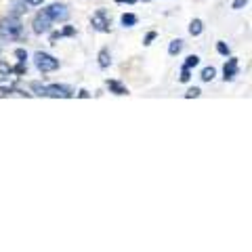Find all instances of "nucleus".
<instances>
[{
  "mask_svg": "<svg viewBox=\"0 0 252 252\" xmlns=\"http://www.w3.org/2000/svg\"><path fill=\"white\" fill-rule=\"evenodd\" d=\"M107 89L112 91V93H116V94H128V89H126V86H122L120 82H116V80H109V82H107Z\"/></svg>",
  "mask_w": 252,
  "mask_h": 252,
  "instance_id": "obj_10",
  "label": "nucleus"
},
{
  "mask_svg": "<svg viewBox=\"0 0 252 252\" xmlns=\"http://www.w3.org/2000/svg\"><path fill=\"white\" fill-rule=\"evenodd\" d=\"M246 2H248V0H235V2H233V9H235V11H240L242 6H246Z\"/></svg>",
  "mask_w": 252,
  "mask_h": 252,
  "instance_id": "obj_23",
  "label": "nucleus"
},
{
  "mask_svg": "<svg viewBox=\"0 0 252 252\" xmlns=\"http://www.w3.org/2000/svg\"><path fill=\"white\" fill-rule=\"evenodd\" d=\"M200 63V57L198 55H189V57L185 59V63H183V67H187V69H191V67H195Z\"/></svg>",
  "mask_w": 252,
  "mask_h": 252,
  "instance_id": "obj_15",
  "label": "nucleus"
},
{
  "mask_svg": "<svg viewBox=\"0 0 252 252\" xmlns=\"http://www.w3.org/2000/svg\"><path fill=\"white\" fill-rule=\"evenodd\" d=\"M28 2H26V0H13V2H11V13L9 15H13V17H19V15H23V13H26L28 11V6H26Z\"/></svg>",
  "mask_w": 252,
  "mask_h": 252,
  "instance_id": "obj_9",
  "label": "nucleus"
},
{
  "mask_svg": "<svg viewBox=\"0 0 252 252\" xmlns=\"http://www.w3.org/2000/svg\"><path fill=\"white\" fill-rule=\"evenodd\" d=\"M202 30H204V26H202L200 19H193L191 23H189V34H191V36H200Z\"/></svg>",
  "mask_w": 252,
  "mask_h": 252,
  "instance_id": "obj_13",
  "label": "nucleus"
},
{
  "mask_svg": "<svg viewBox=\"0 0 252 252\" xmlns=\"http://www.w3.org/2000/svg\"><path fill=\"white\" fill-rule=\"evenodd\" d=\"M181 49H183V40H172L170 46H168V53L170 55H179Z\"/></svg>",
  "mask_w": 252,
  "mask_h": 252,
  "instance_id": "obj_16",
  "label": "nucleus"
},
{
  "mask_svg": "<svg viewBox=\"0 0 252 252\" xmlns=\"http://www.w3.org/2000/svg\"><path fill=\"white\" fill-rule=\"evenodd\" d=\"M61 34H63V36H74V34H76V30H74V28H65V30L61 32Z\"/></svg>",
  "mask_w": 252,
  "mask_h": 252,
  "instance_id": "obj_24",
  "label": "nucleus"
},
{
  "mask_svg": "<svg viewBox=\"0 0 252 252\" xmlns=\"http://www.w3.org/2000/svg\"><path fill=\"white\" fill-rule=\"evenodd\" d=\"M156 36H158V34H156V32H149V34L145 36V40H143V44H145V46H149V44H152V42L156 40Z\"/></svg>",
  "mask_w": 252,
  "mask_h": 252,
  "instance_id": "obj_21",
  "label": "nucleus"
},
{
  "mask_svg": "<svg viewBox=\"0 0 252 252\" xmlns=\"http://www.w3.org/2000/svg\"><path fill=\"white\" fill-rule=\"evenodd\" d=\"M116 2H128V4H132V2H137V0H116Z\"/></svg>",
  "mask_w": 252,
  "mask_h": 252,
  "instance_id": "obj_26",
  "label": "nucleus"
},
{
  "mask_svg": "<svg viewBox=\"0 0 252 252\" xmlns=\"http://www.w3.org/2000/svg\"><path fill=\"white\" fill-rule=\"evenodd\" d=\"M217 51H219L220 55H225V57H227V55L231 53V51H229V46H227L225 42H219V44H217Z\"/></svg>",
  "mask_w": 252,
  "mask_h": 252,
  "instance_id": "obj_18",
  "label": "nucleus"
},
{
  "mask_svg": "<svg viewBox=\"0 0 252 252\" xmlns=\"http://www.w3.org/2000/svg\"><path fill=\"white\" fill-rule=\"evenodd\" d=\"M15 57H17L19 61H23V63H26V61H28V53L23 51V49H17V51H15Z\"/></svg>",
  "mask_w": 252,
  "mask_h": 252,
  "instance_id": "obj_19",
  "label": "nucleus"
},
{
  "mask_svg": "<svg viewBox=\"0 0 252 252\" xmlns=\"http://www.w3.org/2000/svg\"><path fill=\"white\" fill-rule=\"evenodd\" d=\"M185 97H187V99H191V97H200V89H198V86H193V89H189Z\"/></svg>",
  "mask_w": 252,
  "mask_h": 252,
  "instance_id": "obj_20",
  "label": "nucleus"
},
{
  "mask_svg": "<svg viewBox=\"0 0 252 252\" xmlns=\"http://www.w3.org/2000/svg\"><path fill=\"white\" fill-rule=\"evenodd\" d=\"M238 72H240V63H238V59L235 57H231L229 61L225 63V67H223V78H225V82H231L235 76H238Z\"/></svg>",
  "mask_w": 252,
  "mask_h": 252,
  "instance_id": "obj_8",
  "label": "nucleus"
},
{
  "mask_svg": "<svg viewBox=\"0 0 252 252\" xmlns=\"http://www.w3.org/2000/svg\"><path fill=\"white\" fill-rule=\"evenodd\" d=\"M143 2H149V0H143Z\"/></svg>",
  "mask_w": 252,
  "mask_h": 252,
  "instance_id": "obj_27",
  "label": "nucleus"
},
{
  "mask_svg": "<svg viewBox=\"0 0 252 252\" xmlns=\"http://www.w3.org/2000/svg\"><path fill=\"white\" fill-rule=\"evenodd\" d=\"M44 13L51 17V21L55 23V21H67V17H69V11H67V6L63 4V2H53V4H49L44 9Z\"/></svg>",
  "mask_w": 252,
  "mask_h": 252,
  "instance_id": "obj_6",
  "label": "nucleus"
},
{
  "mask_svg": "<svg viewBox=\"0 0 252 252\" xmlns=\"http://www.w3.org/2000/svg\"><path fill=\"white\" fill-rule=\"evenodd\" d=\"M26 2H28V4H32V6H38V4H42L44 0H26Z\"/></svg>",
  "mask_w": 252,
  "mask_h": 252,
  "instance_id": "obj_25",
  "label": "nucleus"
},
{
  "mask_svg": "<svg viewBox=\"0 0 252 252\" xmlns=\"http://www.w3.org/2000/svg\"><path fill=\"white\" fill-rule=\"evenodd\" d=\"M189 78H191V74H189V69L183 67V72H181V82H189Z\"/></svg>",
  "mask_w": 252,
  "mask_h": 252,
  "instance_id": "obj_22",
  "label": "nucleus"
},
{
  "mask_svg": "<svg viewBox=\"0 0 252 252\" xmlns=\"http://www.w3.org/2000/svg\"><path fill=\"white\" fill-rule=\"evenodd\" d=\"M34 63H36L38 72H42V74L55 72V69L59 67V59H55L53 55H49V53H42V51H38V53L34 55Z\"/></svg>",
  "mask_w": 252,
  "mask_h": 252,
  "instance_id": "obj_3",
  "label": "nucleus"
},
{
  "mask_svg": "<svg viewBox=\"0 0 252 252\" xmlns=\"http://www.w3.org/2000/svg\"><path fill=\"white\" fill-rule=\"evenodd\" d=\"M91 26H93V30H97V32H109V28H112V19H109V15H107V11H97L91 17Z\"/></svg>",
  "mask_w": 252,
  "mask_h": 252,
  "instance_id": "obj_7",
  "label": "nucleus"
},
{
  "mask_svg": "<svg viewBox=\"0 0 252 252\" xmlns=\"http://www.w3.org/2000/svg\"><path fill=\"white\" fill-rule=\"evenodd\" d=\"M215 76H217V69H215V67H204V69H202V80H204V82H210Z\"/></svg>",
  "mask_w": 252,
  "mask_h": 252,
  "instance_id": "obj_14",
  "label": "nucleus"
},
{
  "mask_svg": "<svg viewBox=\"0 0 252 252\" xmlns=\"http://www.w3.org/2000/svg\"><path fill=\"white\" fill-rule=\"evenodd\" d=\"M30 89H32V91H36L38 97H44V91H46V86H44V84H40V82H32V84H30Z\"/></svg>",
  "mask_w": 252,
  "mask_h": 252,
  "instance_id": "obj_17",
  "label": "nucleus"
},
{
  "mask_svg": "<svg viewBox=\"0 0 252 252\" xmlns=\"http://www.w3.org/2000/svg\"><path fill=\"white\" fill-rule=\"evenodd\" d=\"M26 36V30H23V23L19 17H9L0 19V38L2 40H9V42H15V40H23Z\"/></svg>",
  "mask_w": 252,
  "mask_h": 252,
  "instance_id": "obj_1",
  "label": "nucleus"
},
{
  "mask_svg": "<svg viewBox=\"0 0 252 252\" xmlns=\"http://www.w3.org/2000/svg\"><path fill=\"white\" fill-rule=\"evenodd\" d=\"M109 65H112V57H109V53L103 49V51L99 53V67L105 69V67H109Z\"/></svg>",
  "mask_w": 252,
  "mask_h": 252,
  "instance_id": "obj_11",
  "label": "nucleus"
},
{
  "mask_svg": "<svg viewBox=\"0 0 252 252\" xmlns=\"http://www.w3.org/2000/svg\"><path fill=\"white\" fill-rule=\"evenodd\" d=\"M44 97H53V99H69L74 97V89L65 84H49L44 91Z\"/></svg>",
  "mask_w": 252,
  "mask_h": 252,
  "instance_id": "obj_4",
  "label": "nucleus"
},
{
  "mask_svg": "<svg viewBox=\"0 0 252 252\" xmlns=\"http://www.w3.org/2000/svg\"><path fill=\"white\" fill-rule=\"evenodd\" d=\"M120 21H122V26H124V28H132V26H137V15H132V13H124Z\"/></svg>",
  "mask_w": 252,
  "mask_h": 252,
  "instance_id": "obj_12",
  "label": "nucleus"
},
{
  "mask_svg": "<svg viewBox=\"0 0 252 252\" xmlns=\"http://www.w3.org/2000/svg\"><path fill=\"white\" fill-rule=\"evenodd\" d=\"M51 28H53V21H51V17H49V15L44 13V9H42V11L34 17V21H32V30H34V34H40V36H42V34H49Z\"/></svg>",
  "mask_w": 252,
  "mask_h": 252,
  "instance_id": "obj_5",
  "label": "nucleus"
},
{
  "mask_svg": "<svg viewBox=\"0 0 252 252\" xmlns=\"http://www.w3.org/2000/svg\"><path fill=\"white\" fill-rule=\"evenodd\" d=\"M17 82H19V76L15 74V69L11 65H6V63H0V91L13 93Z\"/></svg>",
  "mask_w": 252,
  "mask_h": 252,
  "instance_id": "obj_2",
  "label": "nucleus"
}]
</instances>
